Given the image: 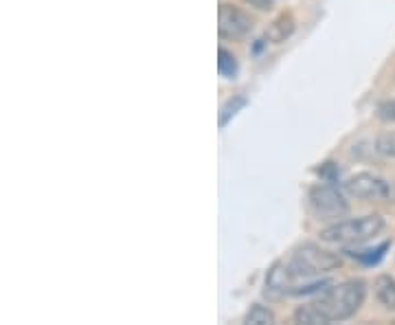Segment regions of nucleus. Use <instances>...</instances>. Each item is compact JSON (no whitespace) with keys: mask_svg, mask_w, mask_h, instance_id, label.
<instances>
[{"mask_svg":"<svg viewBox=\"0 0 395 325\" xmlns=\"http://www.w3.org/2000/svg\"><path fill=\"white\" fill-rule=\"evenodd\" d=\"M376 148L380 154L385 156H391V159H395V130H387L382 132L378 141H376Z\"/></svg>","mask_w":395,"mask_h":325,"instance_id":"obj_12","label":"nucleus"},{"mask_svg":"<svg viewBox=\"0 0 395 325\" xmlns=\"http://www.w3.org/2000/svg\"><path fill=\"white\" fill-rule=\"evenodd\" d=\"M380 117L385 121H395V102H387L380 106Z\"/></svg>","mask_w":395,"mask_h":325,"instance_id":"obj_14","label":"nucleus"},{"mask_svg":"<svg viewBox=\"0 0 395 325\" xmlns=\"http://www.w3.org/2000/svg\"><path fill=\"white\" fill-rule=\"evenodd\" d=\"M345 189L349 196H354L365 203H389L393 198V187L387 183L385 178H380L376 174L360 172L352 178H347Z\"/></svg>","mask_w":395,"mask_h":325,"instance_id":"obj_5","label":"nucleus"},{"mask_svg":"<svg viewBox=\"0 0 395 325\" xmlns=\"http://www.w3.org/2000/svg\"><path fill=\"white\" fill-rule=\"evenodd\" d=\"M292 31H295V20H292L290 14H281L273 25L268 27L266 31V40L268 42H273V44H279V42H286L290 36H292Z\"/></svg>","mask_w":395,"mask_h":325,"instance_id":"obj_7","label":"nucleus"},{"mask_svg":"<svg viewBox=\"0 0 395 325\" xmlns=\"http://www.w3.org/2000/svg\"><path fill=\"white\" fill-rule=\"evenodd\" d=\"M341 257L336 253L323 249L319 244H312V242H306L297 246L295 251H292V257L288 260V268L295 279H314L319 275H325V273H332L336 268H341Z\"/></svg>","mask_w":395,"mask_h":325,"instance_id":"obj_3","label":"nucleus"},{"mask_svg":"<svg viewBox=\"0 0 395 325\" xmlns=\"http://www.w3.org/2000/svg\"><path fill=\"white\" fill-rule=\"evenodd\" d=\"M365 297H367V284L363 279H347V282L323 290V295L312 301V304L323 315L325 323H336L352 319L363 308Z\"/></svg>","mask_w":395,"mask_h":325,"instance_id":"obj_1","label":"nucleus"},{"mask_svg":"<svg viewBox=\"0 0 395 325\" xmlns=\"http://www.w3.org/2000/svg\"><path fill=\"white\" fill-rule=\"evenodd\" d=\"M218 71L222 77H227V80H231V77L237 73V60L231 51H227V49L218 51Z\"/></svg>","mask_w":395,"mask_h":325,"instance_id":"obj_11","label":"nucleus"},{"mask_svg":"<svg viewBox=\"0 0 395 325\" xmlns=\"http://www.w3.org/2000/svg\"><path fill=\"white\" fill-rule=\"evenodd\" d=\"M308 200H310L312 214L321 220H338L349 211V205L343 198V194L338 192L336 187L325 185V183L314 185L308 194Z\"/></svg>","mask_w":395,"mask_h":325,"instance_id":"obj_4","label":"nucleus"},{"mask_svg":"<svg viewBox=\"0 0 395 325\" xmlns=\"http://www.w3.org/2000/svg\"><path fill=\"white\" fill-rule=\"evenodd\" d=\"M246 104V99L244 97H237L235 99V102H233V99H231V102L227 104V106H224L222 108V115H220V126H227V121H229V117H233L235 115V112H237V108H242Z\"/></svg>","mask_w":395,"mask_h":325,"instance_id":"obj_13","label":"nucleus"},{"mask_svg":"<svg viewBox=\"0 0 395 325\" xmlns=\"http://www.w3.org/2000/svg\"><path fill=\"white\" fill-rule=\"evenodd\" d=\"M244 323L246 325H273L275 323V315L273 310L266 308V306H253L248 310V315L244 317Z\"/></svg>","mask_w":395,"mask_h":325,"instance_id":"obj_10","label":"nucleus"},{"mask_svg":"<svg viewBox=\"0 0 395 325\" xmlns=\"http://www.w3.org/2000/svg\"><path fill=\"white\" fill-rule=\"evenodd\" d=\"M385 231V218L378 214L360 216L352 220H338L332 227L321 231V240L338 246H358L369 240H376Z\"/></svg>","mask_w":395,"mask_h":325,"instance_id":"obj_2","label":"nucleus"},{"mask_svg":"<svg viewBox=\"0 0 395 325\" xmlns=\"http://www.w3.org/2000/svg\"><path fill=\"white\" fill-rule=\"evenodd\" d=\"M248 5H253L255 9H259V11H268V9H273L275 7V3L277 0H246Z\"/></svg>","mask_w":395,"mask_h":325,"instance_id":"obj_15","label":"nucleus"},{"mask_svg":"<svg viewBox=\"0 0 395 325\" xmlns=\"http://www.w3.org/2000/svg\"><path fill=\"white\" fill-rule=\"evenodd\" d=\"M374 288H376V299L380 304L387 310H395V279L389 275H380Z\"/></svg>","mask_w":395,"mask_h":325,"instance_id":"obj_8","label":"nucleus"},{"mask_svg":"<svg viewBox=\"0 0 395 325\" xmlns=\"http://www.w3.org/2000/svg\"><path fill=\"white\" fill-rule=\"evenodd\" d=\"M295 321L297 323H303V325H327L323 315L319 310H316L314 304H306V306H299L295 310Z\"/></svg>","mask_w":395,"mask_h":325,"instance_id":"obj_9","label":"nucleus"},{"mask_svg":"<svg viewBox=\"0 0 395 325\" xmlns=\"http://www.w3.org/2000/svg\"><path fill=\"white\" fill-rule=\"evenodd\" d=\"M253 31V18L240 7L222 3L218 7V33L224 40H242Z\"/></svg>","mask_w":395,"mask_h":325,"instance_id":"obj_6","label":"nucleus"}]
</instances>
